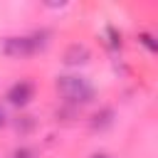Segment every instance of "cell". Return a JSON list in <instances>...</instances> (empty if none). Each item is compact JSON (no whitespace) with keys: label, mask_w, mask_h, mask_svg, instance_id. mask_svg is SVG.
I'll return each mask as SVG.
<instances>
[{"label":"cell","mask_w":158,"mask_h":158,"mask_svg":"<svg viewBox=\"0 0 158 158\" xmlns=\"http://www.w3.org/2000/svg\"><path fill=\"white\" fill-rule=\"evenodd\" d=\"M57 91H59L67 101H72V104H77V106L91 104L94 96H96V91H94V86L89 84V79H84V77H79V74L57 77Z\"/></svg>","instance_id":"cell-1"},{"label":"cell","mask_w":158,"mask_h":158,"mask_svg":"<svg viewBox=\"0 0 158 158\" xmlns=\"http://www.w3.org/2000/svg\"><path fill=\"white\" fill-rule=\"evenodd\" d=\"M0 49H2V54L12 57V59H25V57L40 52L42 44L37 42V35H32V37H5Z\"/></svg>","instance_id":"cell-2"},{"label":"cell","mask_w":158,"mask_h":158,"mask_svg":"<svg viewBox=\"0 0 158 158\" xmlns=\"http://www.w3.org/2000/svg\"><path fill=\"white\" fill-rule=\"evenodd\" d=\"M5 99H7L12 106L22 109V106H27V104L35 99V84H32L30 79H20V81H15V84L7 89Z\"/></svg>","instance_id":"cell-3"},{"label":"cell","mask_w":158,"mask_h":158,"mask_svg":"<svg viewBox=\"0 0 158 158\" xmlns=\"http://www.w3.org/2000/svg\"><path fill=\"white\" fill-rule=\"evenodd\" d=\"M89 59H91V49H89L86 44H81V42L69 44V47L64 49V54H62V62H64L67 67H81V64H86Z\"/></svg>","instance_id":"cell-4"},{"label":"cell","mask_w":158,"mask_h":158,"mask_svg":"<svg viewBox=\"0 0 158 158\" xmlns=\"http://www.w3.org/2000/svg\"><path fill=\"white\" fill-rule=\"evenodd\" d=\"M111 116H114V111H111V109H101L99 114H94L91 126H94V128H106V126H111V121H114Z\"/></svg>","instance_id":"cell-5"},{"label":"cell","mask_w":158,"mask_h":158,"mask_svg":"<svg viewBox=\"0 0 158 158\" xmlns=\"http://www.w3.org/2000/svg\"><path fill=\"white\" fill-rule=\"evenodd\" d=\"M138 42H141L148 52H153V54L158 52V42H156V37H153L151 32H141V35H138Z\"/></svg>","instance_id":"cell-6"},{"label":"cell","mask_w":158,"mask_h":158,"mask_svg":"<svg viewBox=\"0 0 158 158\" xmlns=\"http://www.w3.org/2000/svg\"><path fill=\"white\" fill-rule=\"evenodd\" d=\"M12 158H37V156H35V151H32V148L20 146V148H15V151H12Z\"/></svg>","instance_id":"cell-7"},{"label":"cell","mask_w":158,"mask_h":158,"mask_svg":"<svg viewBox=\"0 0 158 158\" xmlns=\"http://www.w3.org/2000/svg\"><path fill=\"white\" fill-rule=\"evenodd\" d=\"M106 35L111 37V40H109V42H111V47H121V35H116V30H114V27H109V30H106Z\"/></svg>","instance_id":"cell-8"},{"label":"cell","mask_w":158,"mask_h":158,"mask_svg":"<svg viewBox=\"0 0 158 158\" xmlns=\"http://www.w3.org/2000/svg\"><path fill=\"white\" fill-rule=\"evenodd\" d=\"M7 123V116H5V111H2V106H0V128Z\"/></svg>","instance_id":"cell-9"},{"label":"cell","mask_w":158,"mask_h":158,"mask_svg":"<svg viewBox=\"0 0 158 158\" xmlns=\"http://www.w3.org/2000/svg\"><path fill=\"white\" fill-rule=\"evenodd\" d=\"M91 158H109V156H106V153H94Z\"/></svg>","instance_id":"cell-10"}]
</instances>
